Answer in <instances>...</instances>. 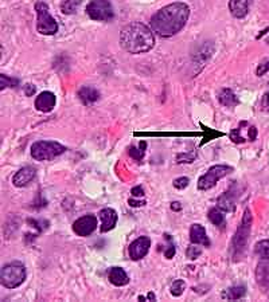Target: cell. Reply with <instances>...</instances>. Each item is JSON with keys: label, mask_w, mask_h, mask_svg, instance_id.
I'll return each mask as SVG.
<instances>
[{"label": "cell", "mask_w": 269, "mask_h": 302, "mask_svg": "<svg viewBox=\"0 0 269 302\" xmlns=\"http://www.w3.org/2000/svg\"><path fill=\"white\" fill-rule=\"evenodd\" d=\"M190 8L186 3H171L160 8L151 18V28L161 38H170L186 26Z\"/></svg>", "instance_id": "1"}, {"label": "cell", "mask_w": 269, "mask_h": 302, "mask_svg": "<svg viewBox=\"0 0 269 302\" xmlns=\"http://www.w3.org/2000/svg\"><path fill=\"white\" fill-rule=\"evenodd\" d=\"M155 44L154 34L145 24L131 23L120 33V46L129 54H143L150 51Z\"/></svg>", "instance_id": "2"}, {"label": "cell", "mask_w": 269, "mask_h": 302, "mask_svg": "<svg viewBox=\"0 0 269 302\" xmlns=\"http://www.w3.org/2000/svg\"><path fill=\"white\" fill-rule=\"evenodd\" d=\"M252 224L253 216L250 214V210H245L241 223L231 239V253H233L234 261L241 259L247 251V242H249V237H250V231H252Z\"/></svg>", "instance_id": "3"}, {"label": "cell", "mask_w": 269, "mask_h": 302, "mask_svg": "<svg viewBox=\"0 0 269 302\" xmlns=\"http://www.w3.org/2000/svg\"><path fill=\"white\" fill-rule=\"evenodd\" d=\"M26 267L21 262H11L3 266L0 273L1 285L7 289H15L21 286L26 280Z\"/></svg>", "instance_id": "4"}, {"label": "cell", "mask_w": 269, "mask_h": 302, "mask_svg": "<svg viewBox=\"0 0 269 302\" xmlns=\"http://www.w3.org/2000/svg\"><path fill=\"white\" fill-rule=\"evenodd\" d=\"M31 156L38 161H50L66 151V146L57 141H37L31 145Z\"/></svg>", "instance_id": "5"}, {"label": "cell", "mask_w": 269, "mask_h": 302, "mask_svg": "<svg viewBox=\"0 0 269 302\" xmlns=\"http://www.w3.org/2000/svg\"><path fill=\"white\" fill-rule=\"evenodd\" d=\"M35 11H37V30L38 33L42 35H54L58 31V23L55 22L50 12L48 6L43 1H38L35 4Z\"/></svg>", "instance_id": "6"}, {"label": "cell", "mask_w": 269, "mask_h": 302, "mask_svg": "<svg viewBox=\"0 0 269 302\" xmlns=\"http://www.w3.org/2000/svg\"><path fill=\"white\" fill-rule=\"evenodd\" d=\"M86 14L91 20L98 22H109L114 17L113 7L109 0H91L86 7Z\"/></svg>", "instance_id": "7"}, {"label": "cell", "mask_w": 269, "mask_h": 302, "mask_svg": "<svg viewBox=\"0 0 269 302\" xmlns=\"http://www.w3.org/2000/svg\"><path fill=\"white\" fill-rule=\"evenodd\" d=\"M233 172V168L229 165H213L203 176L198 179V189L199 191H207V189L215 187L218 180L227 176L229 173Z\"/></svg>", "instance_id": "8"}, {"label": "cell", "mask_w": 269, "mask_h": 302, "mask_svg": "<svg viewBox=\"0 0 269 302\" xmlns=\"http://www.w3.org/2000/svg\"><path fill=\"white\" fill-rule=\"evenodd\" d=\"M151 247V241L148 237H139L129 244L128 254L132 261H140L148 254Z\"/></svg>", "instance_id": "9"}, {"label": "cell", "mask_w": 269, "mask_h": 302, "mask_svg": "<svg viewBox=\"0 0 269 302\" xmlns=\"http://www.w3.org/2000/svg\"><path fill=\"white\" fill-rule=\"evenodd\" d=\"M97 218L94 215H85L78 218L73 223V231L78 237H89L91 232L96 230Z\"/></svg>", "instance_id": "10"}, {"label": "cell", "mask_w": 269, "mask_h": 302, "mask_svg": "<svg viewBox=\"0 0 269 302\" xmlns=\"http://www.w3.org/2000/svg\"><path fill=\"white\" fill-rule=\"evenodd\" d=\"M256 281L263 291H269V258L261 259L256 267Z\"/></svg>", "instance_id": "11"}, {"label": "cell", "mask_w": 269, "mask_h": 302, "mask_svg": "<svg viewBox=\"0 0 269 302\" xmlns=\"http://www.w3.org/2000/svg\"><path fill=\"white\" fill-rule=\"evenodd\" d=\"M35 169L32 167H23L21 168L18 172L14 175L12 178V184L18 187V188H22V187H26L27 184H30L35 178Z\"/></svg>", "instance_id": "12"}, {"label": "cell", "mask_w": 269, "mask_h": 302, "mask_svg": "<svg viewBox=\"0 0 269 302\" xmlns=\"http://www.w3.org/2000/svg\"><path fill=\"white\" fill-rule=\"evenodd\" d=\"M55 102H57V100H55L54 93L42 92L35 100V108L39 112H42V113H48V112H51L54 109Z\"/></svg>", "instance_id": "13"}, {"label": "cell", "mask_w": 269, "mask_h": 302, "mask_svg": "<svg viewBox=\"0 0 269 302\" xmlns=\"http://www.w3.org/2000/svg\"><path fill=\"white\" fill-rule=\"evenodd\" d=\"M100 219H101V232H108L113 230L117 224V214L112 208H104L100 211Z\"/></svg>", "instance_id": "14"}, {"label": "cell", "mask_w": 269, "mask_h": 302, "mask_svg": "<svg viewBox=\"0 0 269 302\" xmlns=\"http://www.w3.org/2000/svg\"><path fill=\"white\" fill-rule=\"evenodd\" d=\"M190 241L194 244H202L204 247H209L210 246V241L207 238V234H206V230H204L203 226L201 224H193L191 228H190Z\"/></svg>", "instance_id": "15"}, {"label": "cell", "mask_w": 269, "mask_h": 302, "mask_svg": "<svg viewBox=\"0 0 269 302\" xmlns=\"http://www.w3.org/2000/svg\"><path fill=\"white\" fill-rule=\"evenodd\" d=\"M253 0H230L229 1V10L230 14L237 19H242L247 17L249 7Z\"/></svg>", "instance_id": "16"}, {"label": "cell", "mask_w": 269, "mask_h": 302, "mask_svg": "<svg viewBox=\"0 0 269 302\" xmlns=\"http://www.w3.org/2000/svg\"><path fill=\"white\" fill-rule=\"evenodd\" d=\"M108 280L114 286H125L129 282V277L121 267H112L108 271Z\"/></svg>", "instance_id": "17"}, {"label": "cell", "mask_w": 269, "mask_h": 302, "mask_svg": "<svg viewBox=\"0 0 269 302\" xmlns=\"http://www.w3.org/2000/svg\"><path fill=\"white\" fill-rule=\"evenodd\" d=\"M78 97H80L81 102L84 103V105H90V103L96 102L97 100L100 98V93L94 87L84 86L80 89Z\"/></svg>", "instance_id": "18"}, {"label": "cell", "mask_w": 269, "mask_h": 302, "mask_svg": "<svg viewBox=\"0 0 269 302\" xmlns=\"http://www.w3.org/2000/svg\"><path fill=\"white\" fill-rule=\"evenodd\" d=\"M234 203H236L234 194L233 192H225L217 200V207L221 208L224 212H233L234 211Z\"/></svg>", "instance_id": "19"}, {"label": "cell", "mask_w": 269, "mask_h": 302, "mask_svg": "<svg viewBox=\"0 0 269 302\" xmlns=\"http://www.w3.org/2000/svg\"><path fill=\"white\" fill-rule=\"evenodd\" d=\"M218 101H220L224 106H227V108H233V106H236V105L240 103L236 94L231 92L230 89H227V87L221 90L220 94H218Z\"/></svg>", "instance_id": "20"}, {"label": "cell", "mask_w": 269, "mask_h": 302, "mask_svg": "<svg viewBox=\"0 0 269 302\" xmlns=\"http://www.w3.org/2000/svg\"><path fill=\"white\" fill-rule=\"evenodd\" d=\"M209 221L214 224V226H222L225 223V215H224V211L221 208H211L209 211Z\"/></svg>", "instance_id": "21"}, {"label": "cell", "mask_w": 269, "mask_h": 302, "mask_svg": "<svg viewBox=\"0 0 269 302\" xmlns=\"http://www.w3.org/2000/svg\"><path fill=\"white\" fill-rule=\"evenodd\" d=\"M199 125H201V128H203V140H202V142L199 144V146L204 145L206 142H209V141L214 140V139H217V137H222V136H224V133H222V132H218V130L211 129V128H206L203 124H199Z\"/></svg>", "instance_id": "22"}, {"label": "cell", "mask_w": 269, "mask_h": 302, "mask_svg": "<svg viewBox=\"0 0 269 302\" xmlns=\"http://www.w3.org/2000/svg\"><path fill=\"white\" fill-rule=\"evenodd\" d=\"M254 253L257 254L261 259L269 258V239H264L256 243L254 246Z\"/></svg>", "instance_id": "23"}, {"label": "cell", "mask_w": 269, "mask_h": 302, "mask_svg": "<svg viewBox=\"0 0 269 302\" xmlns=\"http://www.w3.org/2000/svg\"><path fill=\"white\" fill-rule=\"evenodd\" d=\"M244 296H245V287L244 286H234V287H231V289L226 291V294L224 297L226 300L236 301V300H240Z\"/></svg>", "instance_id": "24"}, {"label": "cell", "mask_w": 269, "mask_h": 302, "mask_svg": "<svg viewBox=\"0 0 269 302\" xmlns=\"http://www.w3.org/2000/svg\"><path fill=\"white\" fill-rule=\"evenodd\" d=\"M145 148H147V142L145 141H141L140 142V148H129V155H131V157L132 159H134V160H143V157H144V153H145Z\"/></svg>", "instance_id": "25"}, {"label": "cell", "mask_w": 269, "mask_h": 302, "mask_svg": "<svg viewBox=\"0 0 269 302\" xmlns=\"http://www.w3.org/2000/svg\"><path fill=\"white\" fill-rule=\"evenodd\" d=\"M81 0H65L62 4V12L69 15V14H74L77 11V8L80 6Z\"/></svg>", "instance_id": "26"}, {"label": "cell", "mask_w": 269, "mask_h": 302, "mask_svg": "<svg viewBox=\"0 0 269 302\" xmlns=\"http://www.w3.org/2000/svg\"><path fill=\"white\" fill-rule=\"evenodd\" d=\"M184 289H186V283H184V281L177 280L172 282L171 289H170V290H171V294L174 297H180L183 294Z\"/></svg>", "instance_id": "27"}, {"label": "cell", "mask_w": 269, "mask_h": 302, "mask_svg": "<svg viewBox=\"0 0 269 302\" xmlns=\"http://www.w3.org/2000/svg\"><path fill=\"white\" fill-rule=\"evenodd\" d=\"M18 83H19V81L15 80V78H11V77L4 76V74H0V89H1V90H4L5 87H15Z\"/></svg>", "instance_id": "28"}, {"label": "cell", "mask_w": 269, "mask_h": 302, "mask_svg": "<svg viewBox=\"0 0 269 302\" xmlns=\"http://www.w3.org/2000/svg\"><path fill=\"white\" fill-rule=\"evenodd\" d=\"M188 183H190V180L187 178H178L174 180L172 185L177 189H184L188 187Z\"/></svg>", "instance_id": "29"}, {"label": "cell", "mask_w": 269, "mask_h": 302, "mask_svg": "<svg viewBox=\"0 0 269 302\" xmlns=\"http://www.w3.org/2000/svg\"><path fill=\"white\" fill-rule=\"evenodd\" d=\"M186 254H187V258L193 259L194 261V259L199 258V255L202 254V250L199 247H197V246H190V247L187 248Z\"/></svg>", "instance_id": "30"}, {"label": "cell", "mask_w": 269, "mask_h": 302, "mask_svg": "<svg viewBox=\"0 0 269 302\" xmlns=\"http://www.w3.org/2000/svg\"><path fill=\"white\" fill-rule=\"evenodd\" d=\"M240 130H241L240 128H236V129L231 130V133H230L231 141H233V142H236V144H241V142H245V139L240 136Z\"/></svg>", "instance_id": "31"}, {"label": "cell", "mask_w": 269, "mask_h": 302, "mask_svg": "<svg viewBox=\"0 0 269 302\" xmlns=\"http://www.w3.org/2000/svg\"><path fill=\"white\" fill-rule=\"evenodd\" d=\"M195 157H197V153H195V152H194L191 156L187 155V153H182V155L177 156V162H193L194 160H195Z\"/></svg>", "instance_id": "32"}, {"label": "cell", "mask_w": 269, "mask_h": 302, "mask_svg": "<svg viewBox=\"0 0 269 302\" xmlns=\"http://www.w3.org/2000/svg\"><path fill=\"white\" fill-rule=\"evenodd\" d=\"M269 71V60H267V62H263V63H260L257 67V71H256V74H257L258 77L264 76L265 73H268Z\"/></svg>", "instance_id": "33"}, {"label": "cell", "mask_w": 269, "mask_h": 302, "mask_svg": "<svg viewBox=\"0 0 269 302\" xmlns=\"http://www.w3.org/2000/svg\"><path fill=\"white\" fill-rule=\"evenodd\" d=\"M175 251H177V250H175V246H174V244H170V246H168V248H167V250H166V253H164V255H166V258L167 259H171L172 257L175 255Z\"/></svg>", "instance_id": "34"}, {"label": "cell", "mask_w": 269, "mask_h": 302, "mask_svg": "<svg viewBox=\"0 0 269 302\" xmlns=\"http://www.w3.org/2000/svg\"><path fill=\"white\" fill-rule=\"evenodd\" d=\"M35 86L34 85H31V83H28V85H26V87H24V93L27 94V97H31L32 94L35 93Z\"/></svg>", "instance_id": "35"}, {"label": "cell", "mask_w": 269, "mask_h": 302, "mask_svg": "<svg viewBox=\"0 0 269 302\" xmlns=\"http://www.w3.org/2000/svg\"><path fill=\"white\" fill-rule=\"evenodd\" d=\"M132 195L134 196H144V191H143V188L140 187V185H137V187H134V188H132Z\"/></svg>", "instance_id": "36"}, {"label": "cell", "mask_w": 269, "mask_h": 302, "mask_svg": "<svg viewBox=\"0 0 269 302\" xmlns=\"http://www.w3.org/2000/svg\"><path fill=\"white\" fill-rule=\"evenodd\" d=\"M256 137H257V129L254 126H250L249 128V139H250V141H254Z\"/></svg>", "instance_id": "37"}, {"label": "cell", "mask_w": 269, "mask_h": 302, "mask_svg": "<svg viewBox=\"0 0 269 302\" xmlns=\"http://www.w3.org/2000/svg\"><path fill=\"white\" fill-rule=\"evenodd\" d=\"M128 203L131 204V207H140V205L145 204L144 200H141V201H137V200H134V199H129Z\"/></svg>", "instance_id": "38"}, {"label": "cell", "mask_w": 269, "mask_h": 302, "mask_svg": "<svg viewBox=\"0 0 269 302\" xmlns=\"http://www.w3.org/2000/svg\"><path fill=\"white\" fill-rule=\"evenodd\" d=\"M171 208L174 211H180L182 210V205H180L179 201H174V203H171Z\"/></svg>", "instance_id": "39"}, {"label": "cell", "mask_w": 269, "mask_h": 302, "mask_svg": "<svg viewBox=\"0 0 269 302\" xmlns=\"http://www.w3.org/2000/svg\"><path fill=\"white\" fill-rule=\"evenodd\" d=\"M267 103H268V106H269V92H268V94H267Z\"/></svg>", "instance_id": "40"}, {"label": "cell", "mask_w": 269, "mask_h": 302, "mask_svg": "<svg viewBox=\"0 0 269 302\" xmlns=\"http://www.w3.org/2000/svg\"><path fill=\"white\" fill-rule=\"evenodd\" d=\"M265 42H267V43L269 44V38H267V40H265Z\"/></svg>", "instance_id": "41"}]
</instances>
